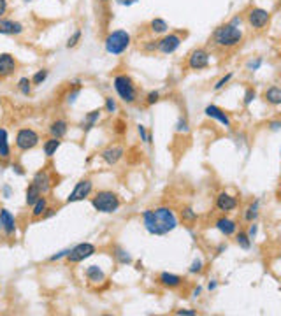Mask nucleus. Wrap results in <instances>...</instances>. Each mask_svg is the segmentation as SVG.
<instances>
[{"label": "nucleus", "mask_w": 281, "mask_h": 316, "mask_svg": "<svg viewBox=\"0 0 281 316\" xmlns=\"http://www.w3.org/2000/svg\"><path fill=\"white\" fill-rule=\"evenodd\" d=\"M158 92H151V93H148V97H146V102H148V105H153L155 102H158Z\"/></svg>", "instance_id": "37998d69"}, {"label": "nucleus", "mask_w": 281, "mask_h": 316, "mask_svg": "<svg viewBox=\"0 0 281 316\" xmlns=\"http://www.w3.org/2000/svg\"><path fill=\"white\" fill-rule=\"evenodd\" d=\"M255 97H257V93H255V90H246V93H244V105H250L251 102L255 100Z\"/></svg>", "instance_id": "4c0bfd02"}, {"label": "nucleus", "mask_w": 281, "mask_h": 316, "mask_svg": "<svg viewBox=\"0 0 281 316\" xmlns=\"http://www.w3.org/2000/svg\"><path fill=\"white\" fill-rule=\"evenodd\" d=\"M100 2H107V0H100Z\"/></svg>", "instance_id": "052dcab7"}, {"label": "nucleus", "mask_w": 281, "mask_h": 316, "mask_svg": "<svg viewBox=\"0 0 281 316\" xmlns=\"http://www.w3.org/2000/svg\"><path fill=\"white\" fill-rule=\"evenodd\" d=\"M144 49H146V51H153V49H158V42H155V40H149V44H146Z\"/></svg>", "instance_id": "3c124183"}, {"label": "nucleus", "mask_w": 281, "mask_h": 316, "mask_svg": "<svg viewBox=\"0 0 281 316\" xmlns=\"http://www.w3.org/2000/svg\"><path fill=\"white\" fill-rule=\"evenodd\" d=\"M216 286H218V285H216V281H213V283H209V286H207V288H209V290H216Z\"/></svg>", "instance_id": "4d7b16f0"}, {"label": "nucleus", "mask_w": 281, "mask_h": 316, "mask_svg": "<svg viewBox=\"0 0 281 316\" xmlns=\"http://www.w3.org/2000/svg\"><path fill=\"white\" fill-rule=\"evenodd\" d=\"M7 11V0H0V18L4 16Z\"/></svg>", "instance_id": "603ef678"}, {"label": "nucleus", "mask_w": 281, "mask_h": 316, "mask_svg": "<svg viewBox=\"0 0 281 316\" xmlns=\"http://www.w3.org/2000/svg\"><path fill=\"white\" fill-rule=\"evenodd\" d=\"M216 228H218L220 232L223 234V236H232L234 232H236V221H232V219L228 218H220L218 221H216Z\"/></svg>", "instance_id": "6ab92c4d"}, {"label": "nucleus", "mask_w": 281, "mask_h": 316, "mask_svg": "<svg viewBox=\"0 0 281 316\" xmlns=\"http://www.w3.org/2000/svg\"><path fill=\"white\" fill-rule=\"evenodd\" d=\"M46 79H48V70L40 69L34 74V78H32V83H34V84H42Z\"/></svg>", "instance_id": "72a5a7b5"}, {"label": "nucleus", "mask_w": 281, "mask_h": 316, "mask_svg": "<svg viewBox=\"0 0 281 316\" xmlns=\"http://www.w3.org/2000/svg\"><path fill=\"white\" fill-rule=\"evenodd\" d=\"M242 40V32L239 26L232 25V23H225V25L218 26L213 32V42L220 48H232Z\"/></svg>", "instance_id": "f03ea898"}, {"label": "nucleus", "mask_w": 281, "mask_h": 316, "mask_svg": "<svg viewBox=\"0 0 281 316\" xmlns=\"http://www.w3.org/2000/svg\"><path fill=\"white\" fill-rule=\"evenodd\" d=\"M202 271V262L201 260H195V262L192 263V267H190V272L192 274H197V272H201Z\"/></svg>", "instance_id": "c03bdc74"}, {"label": "nucleus", "mask_w": 281, "mask_h": 316, "mask_svg": "<svg viewBox=\"0 0 281 316\" xmlns=\"http://www.w3.org/2000/svg\"><path fill=\"white\" fill-rule=\"evenodd\" d=\"M232 76H234V74H232V72H228V74H227V76H223V78L220 79L218 83H216V84H215V90H221V88H223V86H225V84H227V83H228V81H230V79H232Z\"/></svg>", "instance_id": "e433bc0d"}, {"label": "nucleus", "mask_w": 281, "mask_h": 316, "mask_svg": "<svg viewBox=\"0 0 281 316\" xmlns=\"http://www.w3.org/2000/svg\"><path fill=\"white\" fill-rule=\"evenodd\" d=\"M181 44V37L178 34H169L165 35V37H162V39L158 40V51L163 53V55H171V53H174L176 49L180 48Z\"/></svg>", "instance_id": "9d476101"}, {"label": "nucleus", "mask_w": 281, "mask_h": 316, "mask_svg": "<svg viewBox=\"0 0 281 316\" xmlns=\"http://www.w3.org/2000/svg\"><path fill=\"white\" fill-rule=\"evenodd\" d=\"M105 109H107V113H114V111H116V102H114L113 97H107V99H105Z\"/></svg>", "instance_id": "ea45409f"}, {"label": "nucleus", "mask_w": 281, "mask_h": 316, "mask_svg": "<svg viewBox=\"0 0 281 316\" xmlns=\"http://www.w3.org/2000/svg\"><path fill=\"white\" fill-rule=\"evenodd\" d=\"M113 84H114V90H116V93H118L120 99H121L123 102H127V104L136 102V99H137L136 84H134V81H132L127 74L116 76V78H114V81H113Z\"/></svg>", "instance_id": "20e7f679"}, {"label": "nucleus", "mask_w": 281, "mask_h": 316, "mask_svg": "<svg viewBox=\"0 0 281 316\" xmlns=\"http://www.w3.org/2000/svg\"><path fill=\"white\" fill-rule=\"evenodd\" d=\"M11 157V148H9V140H7V132L5 128H0V158H7Z\"/></svg>", "instance_id": "5701e85b"}, {"label": "nucleus", "mask_w": 281, "mask_h": 316, "mask_svg": "<svg viewBox=\"0 0 281 316\" xmlns=\"http://www.w3.org/2000/svg\"><path fill=\"white\" fill-rule=\"evenodd\" d=\"M114 257H116V260H118L120 263H130L132 262V257L125 250H121V248H116V250H114Z\"/></svg>", "instance_id": "473e14b6"}, {"label": "nucleus", "mask_w": 281, "mask_h": 316, "mask_svg": "<svg viewBox=\"0 0 281 316\" xmlns=\"http://www.w3.org/2000/svg\"><path fill=\"white\" fill-rule=\"evenodd\" d=\"M13 171H16V172H18V174H20V176H21V174H23V171H21V167H20V165H13Z\"/></svg>", "instance_id": "5fc2aeb1"}, {"label": "nucleus", "mask_w": 281, "mask_h": 316, "mask_svg": "<svg viewBox=\"0 0 281 316\" xmlns=\"http://www.w3.org/2000/svg\"><path fill=\"white\" fill-rule=\"evenodd\" d=\"M32 183L40 190V193H48L49 188H51V178L46 171H39L37 174L34 176Z\"/></svg>", "instance_id": "f3484780"}, {"label": "nucleus", "mask_w": 281, "mask_h": 316, "mask_svg": "<svg viewBox=\"0 0 281 316\" xmlns=\"http://www.w3.org/2000/svg\"><path fill=\"white\" fill-rule=\"evenodd\" d=\"M81 30H76L74 34L70 35L69 40H67V48H74V46H78V42L81 40Z\"/></svg>", "instance_id": "f704fd0d"}, {"label": "nucleus", "mask_w": 281, "mask_h": 316, "mask_svg": "<svg viewBox=\"0 0 281 316\" xmlns=\"http://www.w3.org/2000/svg\"><path fill=\"white\" fill-rule=\"evenodd\" d=\"M18 90L23 93V95H30L32 92V79L28 78H21L18 81Z\"/></svg>", "instance_id": "7c9ffc66"}, {"label": "nucleus", "mask_w": 281, "mask_h": 316, "mask_svg": "<svg viewBox=\"0 0 281 316\" xmlns=\"http://www.w3.org/2000/svg\"><path fill=\"white\" fill-rule=\"evenodd\" d=\"M0 228L7 236L16 234V219H14V216L7 209H0Z\"/></svg>", "instance_id": "ddd939ff"}, {"label": "nucleus", "mask_w": 281, "mask_h": 316, "mask_svg": "<svg viewBox=\"0 0 281 316\" xmlns=\"http://www.w3.org/2000/svg\"><path fill=\"white\" fill-rule=\"evenodd\" d=\"M99 118H100V109L92 111V113L86 116V119H84V128H86V130L93 128V127H95V123L99 121Z\"/></svg>", "instance_id": "c756f323"}, {"label": "nucleus", "mask_w": 281, "mask_h": 316, "mask_svg": "<svg viewBox=\"0 0 281 316\" xmlns=\"http://www.w3.org/2000/svg\"><path fill=\"white\" fill-rule=\"evenodd\" d=\"M49 134H51V137L61 139V137L67 134V123L63 121V119H57V121H53L51 127H49Z\"/></svg>", "instance_id": "aec40b11"}, {"label": "nucleus", "mask_w": 281, "mask_h": 316, "mask_svg": "<svg viewBox=\"0 0 281 316\" xmlns=\"http://www.w3.org/2000/svg\"><path fill=\"white\" fill-rule=\"evenodd\" d=\"M123 153H125L123 148H120V146H111V148H107L102 151L100 157L107 165H114V163H118L123 158Z\"/></svg>", "instance_id": "4468645a"}, {"label": "nucleus", "mask_w": 281, "mask_h": 316, "mask_svg": "<svg viewBox=\"0 0 281 316\" xmlns=\"http://www.w3.org/2000/svg\"><path fill=\"white\" fill-rule=\"evenodd\" d=\"M269 128H271V130H274V132L280 130V128H281V121H271V123H269Z\"/></svg>", "instance_id": "864d4df0"}, {"label": "nucleus", "mask_w": 281, "mask_h": 316, "mask_svg": "<svg viewBox=\"0 0 281 316\" xmlns=\"http://www.w3.org/2000/svg\"><path fill=\"white\" fill-rule=\"evenodd\" d=\"M257 230H259V227H257V225H255V223L251 225V227H250V230H248V237H250L251 241H253L255 237H257Z\"/></svg>", "instance_id": "de8ad7c7"}, {"label": "nucleus", "mask_w": 281, "mask_h": 316, "mask_svg": "<svg viewBox=\"0 0 281 316\" xmlns=\"http://www.w3.org/2000/svg\"><path fill=\"white\" fill-rule=\"evenodd\" d=\"M86 277L92 283H102V281L105 279V274L104 271H102L100 267H97V265H90V267L86 269Z\"/></svg>", "instance_id": "4be33fe9"}, {"label": "nucleus", "mask_w": 281, "mask_h": 316, "mask_svg": "<svg viewBox=\"0 0 281 316\" xmlns=\"http://www.w3.org/2000/svg\"><path fill=\"white\" fill-rule=\"evenodd\" d=\"M183 219H186V221H195V219H197V213H195L192 207H186V209H183Z\"/></svg>", "instance_id": "c9c22d12"}, {"label": "nucleus", "mask_w": 281, "mask_h": 316, "mask_svg": "<svg viewBox=\"0 0 281 316\" xmlns=\"http://www.w3.org/2000/svg\"><path fill=\"white\" fill-rule=\"evenodd\" d=\"M46 209H48V200H46V197H40L39 200L32 206V216H34L35 219L42 218L44 213H46Z\"/></svg>", "instance_id": "393cba45"}, {"label": "nucleus", "mask_w": 281, "mask_h": 316, "mask_svg": "<svg viewBox=\"0 0 281 316\" xmlns=\"http://www.w3.org/2000/svg\"><path fill=\"white\" fill-rule=\"evenodd\" d=\"M248 23H250L253 28H263V26L269 23V13L265 9L255 7L248 13Z\"/></svg>", "instance_id": "9b49d317"}, {"label": "nucleus", "mask_w": 281, "mask_h": 316, "mask_svg": "<svg viewBox=\"0 0 281 316\" xmlns=\"http://www.w3.org/2000/svg\"><path fill=\"white\" fill-rule=\"evenodd\" d=\"M78 95H79V86L76 88L74 92H72V93H70V95H69V99H67V100H69V104H74L76 99H78Z\"/></svg>", "instance_id": "09e8293b"}, {"label": "nucleus", "mask_w": 281, "mask_h": 316, "mask_svg": "<svg viewBox=\"0 0 281 316\" xmlns=\"http://www.w3.org/2000/svg\"><path fill=\"white\" fill-rule=\"evenodd\" d=\"M176 132H188V123L184 118H180V121L176 123Z\"/></svg>", "instance_id": "a19ab883"}, {"label": "nucleus", "mask_w": 281, "mask_h": 316, "mask_svg": "<svg viewBox=\"0 0 281 316\" xmlns=\"http://www.w3.org/2000/svg\"><path fill=\"white\" fill-rule=\"evenodd\" d=\"M130 46V34L125 30H114L111 32L104 40V48L105 51L113 55V57H118L121 53H125Z\"/></svg>", "instance_id": "7ed1b4c3"}, {"label": "nucleus", "mask_w": 281, "mask_h": 316, "mask_svg": "<svg viewBox=\"0 0 281 316\" xmlns=\"http://www.w3.org/2000/svg\"><path fill=\"white\" fill-rule=\"evenodd\" d=\"M181 277L176 276V274H171V272H162L160 274V283L163 286H169V288H174V286H180L181 285Z\"/></svg>", "instance_id": "412c9836"}, {"label": "nucleus", "mask_w": 281, "mask_h": 316, "mask_svg": "<svg viewBox=\"0 0 281 316\" xmlns=\"http://www.w3.org/2000/svg\"><path fill=\"white\" fill-rule=\"evenodd\" d=\"M92 206L95 207L97 211L109 215V213H116V211L120 209V198L116 193L104 190V192H99L95 197H93Z\"/></svg>", "instance_id": "39448f33"}, {"label": "nucleus", "mask_w": 281, "mask_h": 316, "mask_svg": "<svg viewBox=\"0 0 281 316\" xmlns=\"http://www.w3.org/2000/svg\"><path fill=\"white\" fill-rule=\"evenodd\" d=\"M60 148V139H57V137H51V139H48L46 142H44L42 149H44V155L48 158H51L53 155L57 153V149Z\"/></svg>", "instance_id": "a878e982"}, {"label": "nucleus", "mask_w": 281, "mask_h": 316, "mask_svg": "<svg viewBox=\"0 0 281 316\" xmlns=\"http://www.w3.org/2000/svg\"><path fill=\"white\" fill-rule=\"evenodd\" d=\"M93 253H95V246L90 244V242H81V244L74 246V248L69 251L67 260H69L70 263H79V262H83V260L90 258Z\"/></svg>", "instance_id": "0eeeda50"}, {"label": "nucleus", "mask_w": 281, "mask_h": 316, "mask_svg": "<svg viewBox=\"0 0 281 316\" xmlns=\"http://www.w3.org/2000/svg\"><path fill=\"white\" fill-rule=\"evenodd\" d=\"M206 114L209 116V118L216 119V121H220L221 125H225V127H230V118H228L227 114L220 109V107H216V105H207Z\"/></svg>", "instance_id": "a211bd4d"}, {"label": "nucleus", "mask_w": 281, "mask_h": 316, "mask_svg": "<svg viewBox=\"0 0 281 316\" xmlns=\"http://www.w3.org/2000/svg\"><path fill=\"white\" fill-rule=\"evenodd\" d=\"M280 153H281V151H280Z\"/></svg>", "instance_id": "680f3d73"}, {"label": "nucleus", "mask_w": 281, "mask_h": 316, "mask_svg": "<svg viewBox=\"0 0 281 316\" xmlns=\"http://www.w3.org/2000/svg\"><path fill=\"white\" fill-rule=\"evenodd\" d=\"M23 32V25L13 20H4L0 18V35H18Z\"/></svg>", "instance_id": "dca6fc26"}, {"label": "nucleus", "mask_w": 281, "mask_h": 316, "mask_svg": "<svg viewBox=\"0 0 281 316\" xmlns=\"http://www.w3.org/2000/svg\"><path fill=\"white\" fill-rule=\"evenodd\" d=\"M209 65V53L206 49H195V51L190 53L188 57V67L193 70H201L206 69Z\"/></svg>", "instance_id": "1a4fd4ad"}, {"label": "nucleus", "mask_w": 281, "mask_h": 316, "mask_svg": "<svg viewBox=\"0 0 281 316\" xmlns=\"http://www.w3.org/2000/svg\"><path fill=\"white\" fill-rule=\"evenodd\" d=\"M142 225L153 236H165L178 227V218L171 207H157L142 213Z\"/></svg>", "instance_id": "f257e3e1"}, {"label": "nucleus", "mask_w": 281, "mask_h": 316, "mask_svg": "<svg viewBox=\"0 0 281 316\" xmlns=\"http://www.w3.org/2000/svg\"><path fill=\"white\" fill-rule=\"evenodd\" d=\"M265 100L272 105H280L281 104V88L280 86H271L265 92Z\"/></svg>", "instance_id": "b1692460"}, {"label": "nucleus", "mask_w": 281, "mask_h": 316, "mask_svg": "<svg viewBox=\"0 0 281 316\" xmlns=\"http://www.w3.org/2000/svg\"><path fill=\"white\" fill-rule=\"evenodd\" d=\"M25 2H32V0H25Z\"/></svg>", "instance_id": "bf43d9fd"}, {"label": "nucleus", "mask_w": 281, "mask_h": 316, "mask_svg": "<svg viewBox=\"0 0 281 316\" xmlns=\"http://www.w3.org/2000/svg\"><path fill=\"white\" fill-rule=\"evenodd\" d=\"M37 144H39V134L35 130H32V128H21L16 134V148L20 151L34 149Z\"/></svg>", "instance_id": "423d86ee"}, {"label": "nucleus", "mask_w": 281, "mask_h": 316, "mask_svg": "<svg viewBox=\"0 0 281 316\" xmlns=\"http://www.w3.org/2000/svg\"><path fill=\"white\" fill-rule=\"evenodd\" d=\"M236 241H237V244L241 246L242 250H250V248H251V239L248 237V234H246V232H239V234H237Z\"/></svg>", "instance_id": "2f4dec72"}, {"label": "nucleus", "mask_w": 281, "mask_h": 316, "mask_svg": "<svg viewBox=\"0 0 281 316\" xmlns=\"http://www.w3.org/2000/svg\"><path fill=\"white\" fill-rule=\"evenodd\" d=\"M260 65H262V58H257V60H251L250 63H248V69L250 70H257V69H260Z\"/></svg>", "instance_id": "a18cd8bd"}, {"label": "nucleus", "mask_w": 281, "mask_h": 316, "mask_svg": "<svg viewBox=\"0 0 281 316\" xmlns=\"http://www.w3.org/2000/svg\"><path fill=\"white\" fill-rule=\"evenodd\" d=\"M4 193H5V197H9V195H11V188H9V186H5V188H4Z\"/></svg>", "instance_id": "13d9d810"}, {"label": "nucleus", "mask_w": 281, "mask_h": 316, "mask_svg": "<svg viewBox=\"0 0 281 316\" xmlns=\"http://www.w3.org/2000/svg\"><path fill=\"white\" fill-rule=\"evenodd\" d=\"M259 207H260V202L259 200H255L253 204H250V206H248V209H246V213H244V219H246V221L253 223L255 219L259 218Z\"/></svg>", "instance_id": "c85d7f7f"}, {"label": "nucleus", "mask_w": 281, "mask_h": 316, "mask_svg": "<svg viewBox=\"0 0 281 316\" xmlns=\"http://www.w3.org/2000/svg\"><path fill=\"white\" fill-rule=\"evenodd\" d=\"M201 292H202V288H201V286H199V288L193 290V295H195V297H199V295H201Z\"/></svg>", "instance_id": "6e6d98bb"}, {"label": "nucleus", "mask_w": 281, "mask_h": 316, "mask_svg": "<svg viewBox=\"0 0 281 316\" xmlns=\"http://www.w3.org/2000/svg\"><path fill=\"white\" fill-rule=\"evenodd\" d=\"M18 69V61L11 53H2L0 55V79H5Z\"/></svg>", "instance_id": "f8f14e48"}, {"label": "nucleus", "mask_w": 281, "mask_h": 316, "mask_svg": "<svg viewBox=\"0 0 281 316\" xmlns=\"http://www.w3.org/2000/svg\"><path fill=\"white\" fill-rule=\"evenodd\" d=\"M216 207L220 211H223V213H228V211H234L237 207V198L232 197V195H228V193L221 192L216 197Z\"/></svg>", "instance_id": "2eb2a0df"}, {"label": "nucleus", "mask_w": 281, "mask_h": 316, "mask_svg": "<svg viewBox=\"0 0 281 316\" xmlns=\"http://www.w3.org/2000/svg\"><path fill=\"white\" fill-rule=\"evenodd\" d=\"M114 2L120 5H134V4H137L139 0H114Z\"/></svg>", "instance_id": "8fccbe9b"}, {"label": "nucleus", "mask_w": 281, "mask_h": 316, "mask_svg": "<svg viewBox=\"0 0 281 316\" xmlns=\"http://www.w3.org/2000/svg\"><path fill=\"white\" fill-rule=\"evenodd\" d=\"M69 251L70 250H63V251H58V253L51 255V257H49V262H57V260L63 258V257H67V255H69Z\"/></svg>", "instance_id": "79ce46f5"}, {"label": "nucleus", "mask_w": 281, "mask_h": 316, "mask_svg": "<svg viewBox=\"0 0 281 316\" xmlns=\"http://www.w3.org/2000/svg\"><path fill=\"white\" fill-rule=\"evenodd\" d=\"M149 28H151L153 34H165V32L169 30V25H167V21L162 20V18H155V20H151V23H149Z\"/></svg>", "instance_id": "cd10ccee"}, {"label": "nucleus", "mask_w": 281, "mask_h": 316, "mask_svg": "<svg viewBox=\"0 0 281 316\" xmlns=\"http://www.w3.org/2000/svg\"><path fill=\"white\" fill-rule=\"evenodd\" d=\"M176 315H184V316H195L197 315V311H193V309H178L176 311Z\"/></svg>", "instance_id": "49530a36"}, {"label": "nucleus", "mask_w": 281, "mask_h": 316, "mask_svg": "<svg viewBox=\"0 0 281 316\" xmlns=\"http://www.w3.org/2000/svg\"><path fill=\"white\" fill-rule=\"evenodd\" d=\"M42 197V193H40V190L35 186L34 183H30V186L26 188V204L28 206H34L35 202L39 200V198Z\"/></svg>", "instance_id": "bb28decb"}, {"label": "nucleus", "mask_w": 281, "mask_h": 316, "mask_svg": "<svg viewBox=\"0 0 281 316\" xmlns=\"http://www.w3.org/2000/svg\"><path fill=\"white\" fill-rule=\"evenodd\" d=\"M93 188V183L90 179H81L78 184L74 186V190L70 192V195L67 197V202L72 204V202H79V200H84V198L92 193Z\"/></svg>", "instance_id": "6e6552de"}, {"label": "nucleus", "mask_w": 281, "mask_h": 316, "mask_svg": "<svg viewBox=\"0 0 281 316\" xmlns=\"http://www.w3.org/2000/svg\"><path fill=\"white\" fill-rule=\"evenodd\" d=\"M137 130H139V136H140V139L144 140V142H151V136H149L148 132H146L144 125H139V127H137Z\"/></svg>", "instance_id": "58836bf2"}]
</instances>
